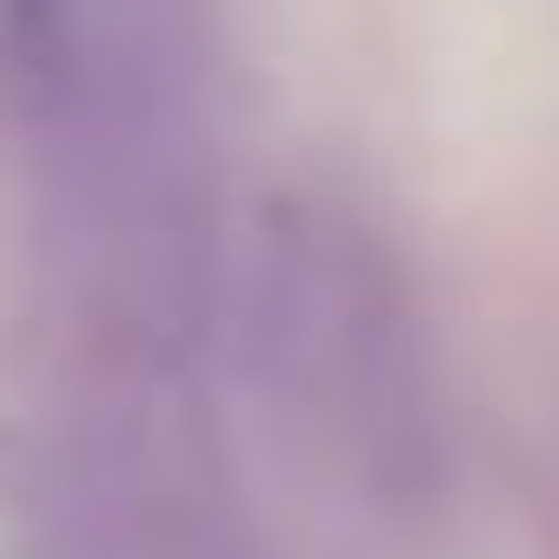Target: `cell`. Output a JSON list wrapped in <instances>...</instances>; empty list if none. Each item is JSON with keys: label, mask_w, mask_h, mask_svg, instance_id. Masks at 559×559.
I'll list each match as a JSON object with an SVG mask.
<instances>
[{"label": "cell", "mask_w": 559, "mask_h": 559, "mask_svg": "<svg viewBox=\"0 0 559 559\" xmlns=\"http://www.w3.org/2000/svg\"><path fill=\"white\" fill-rule=\"evenodd\" d=\"M241 362L297 461L373 526H417L450 483V373L406 263L319 198H286L241 263Z\"/></svg>", "instance_id": "1"}]
</instances>
